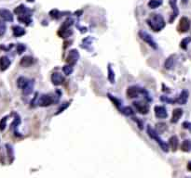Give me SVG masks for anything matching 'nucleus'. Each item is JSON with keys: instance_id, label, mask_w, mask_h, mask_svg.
I'll return each mask as SVG.
<instances>
[{"instance_id": "5", "label": "nucleus", "mask_w": 191, "mask_h": 178, "mask_svg": "<svg viewBox=\"0 0 191 178\" xmlns=\"http://www.w3.org/2000/svg\"><path fill=\"white\" fill-rule=\"evenodd\" d=\"M78 59H79V53L78 52L77 49H73L69 52V54L66 58V62L68 63V65L72 66L77 63Z\"/></svg>"}, {"instance_id": "34", "label": "nucleus", "mask_w": 191, "mask_h": 178, "mask_svg": "<svg viewBox=\"0 0 191 178\" xmlns=\"http://www.w3.org/2000/svg\"><path fill=\"white\" fill-rule=\"evenodd\" d=\"M59 14H60V12H59L57 9H53V10H51V11L50 12V15L51 17L55 18V19L59 17Z\"/></svg>"}, {"instance_id": "3", "label": "nucleus", "mask_w": 191, "mask_h": 178, "mask_svg": "<svg viewBox=\"0 0 191 178\" xmlns=\"http://www.w3.org/2000/svg\"><path fill=\"white\" fill-rule=\"evenodd\" d=\"M139 36L141 37L142 40H144V41H145L147 45H149L152 48H154V49H157V43L154 41L153 37L151 36V35H150L148 32H145V31H140V32H139Z\"/></svg>"}, {"instance_id": "14", "label": "nucleus", "mask_w": 191, "mask_h": 178, "mask_svg": "<svg viewBox=\"0 0 191 178\" xmlns=\"http://www.w3.org/2000/svg\"><path fill=\"white\" fill-rule=\"evenodd\" d=\"M33 89H34V81L33 80H28L26 85L22 88V93H23V95L28 96L33 92Z\"/></svg>"}, {"instance_id": "38", "label": "nucleus", "mask_w": 191, "mask_h": 178, "mask_svg": "<svg viewBox=\"0 0 191 178\" xmlns=\"http://www.w3.org/2000/svg\"><path fill=\"white\" fill-rule=\"evenodd\" d=\"M187 169H188V171L191 172V161H189V162L187 163Z\"/></svg>"}, {"instance_id": "20", "label": "nucleus", "mask_w": 191, "mask_h": 178, "mask_svg": "<svg viewBox=\"0 0 191 178\" xmlns=\"http://www.w3.org/2000/svg\"><path fill=\"white\" fill-rule=\"evenodd\" d=\"M175 65V59H174V56H171L170 58H168L165 61V68L167 70H172Z\"/></svg>"}, {"instance_id": "6", "label": "nucleus", "mask_w": 191, "mask_h": 178, "mask_svg": "<svg viewBox=\"0 0 191 178\" xmlns=\"http://www.w3.org/2000/svg\"><path fill=\"white\" fill-rule=\"evenodd\" d=\"M154 112H155V115L157 118L164 119L168 116L167 111L165 109V107L163 106H156L154 108Z\"/></svg>"}, {"instance_id": "32", "label": "nucleus", "mask_w": 191, "mask_h": 178, "mask_svg": "<svg viewBox=\"0 0 191 178\" xmlns=\"http://www.w3.org/2000/svg\"><path fill=\"white\" fill-rule=\"evenodd\" d=\"M7 117H4L1 121H0V131H4L7 125Z\"/></svg>"}, {"instance_id": "11", "label": "nucleus", "mask_w": 191, "mask_h": 178, "mask_svg": "<svg viewBox=\"0 0 191 178\" xmlns=\"http://www.w3.org/2000/svg\"><path fill=\"white\" fill-rule=\"evenodd\" d=\"M10 66V60L8 57L3 56L0 58V70L4 72Z\"/></svg>"}, {"instance_id": "23", "label": "nucleus", "mask_w": 191, "mask_h": 178, "mask_svg": "<svg viewBox=\"0 0 191 178\" xmlns=\"http://www.w3.org/2000/svg\"><path fill=\"white\" fill-rule=\"evenodd\" d=\"M156 130H157V133H161V134L164 133L167 130V125L163 123H158L156 125Z\"/></svg>"}, {"instance_id": "17", "label": "nucleus", "mask_w": 191, "mask_h": 178, "mask_svg": "<svg viewBox=\"0 0 191 178\" xmlns=\"http://www.w3.org/2000/svg\"><path fill=\"white\" fill-rule=\"evenodd\" d=\"M176 2H177V0H169V3L170 5L172 6L173 8V16L172 18L170 19V22H173L174 21V19L176 18V16L178 15V9H177V6H176Z\"/></svg>"}, {"instance_id": "27", "label": "nucleus", "mask_w": 191, "mask_h": 178, "mask_svg": "<svg viewBox=\"0 0 191 178\" xmlns=\"http://www.w3.org/2000/svg\"><path fill=\"white\" fill-rule=\"evenodd\" d=\"M121 112L123 114H125L126 116H131V115L133 114V109L131 108V107H125L124 109L121 110Z\"/></svg>"}, {"instance_id": "22", "label": "nucleus", "mask_w": 191, "mask_h": 178, "mask_svg": "<svg viewBox=\"0 0 191 178\" xmlns=\"http://www.w3.org/2000/svg\"><path fill=\"white\" fill-rule=\"evenodd\" d=\"M27 82H28V80H27L25 77L21 76V77H19L18 80H17V85H18L19 88H22H22L26 85Z\"/></svg>"}, {"instance_id": "18", "label": "nucleus", "mask_w": 191, "mask_h": 178, "mask_svg": "<svg viewBox=\"0 0 191 178\" xmlns=\"http://www.w3.org/2000/svg\"><path fill=\"white\" fill-rule=\"evenodd\" d=\"M169 143H170V147H171V149L173 150V151H176V150H177V148H178V144H179L177 136L173 135V136L170 138V140H169Z\"/></svg>"}, {"instance_id": "30", "label": "nucleus", "mask_w": 191, "mask_h": 178, "mask_svg": "<svg viewBox=\"0 0 191 178\" xmlns=\"http://www.w3.org/2000/svg\"><path fill=\"white\" fill-rule=\"evenodd\" d=\"M190 42H191V37H186V38L183 39L182 42H181V47L184 48V49H186V47Z\"/></svg>"}, {"instance_id": "39", "label": "nucleus", "mask_w": 191, "mask_h": 178, "mask_svg": "<svg viewBox=\"0 0 191 178\" xmlns=\"http://www.w3.org/2000/svg\"><path fill=\"white\" fill-rule=\"evenodd\" d=\"M27 1H29V2H33L34 0H27Z\"/></svg>"}, {"instance_id": "1", "label": "nucleus", "mask_w": 191, "mask_h": 178, "mask_svg": "<svg viewBox=\"0 0 191 178\" xmlns=\"http://www.w3.org/2000/svg\"><path fill=\"white\" fill-rule=\"evenodd\" d=\"M146 21L150 28L155 32H160L165 26L164 19L160 14H152L150 19H148Z\"/></svg>"}, {"instance_id": "8", "label": "nucleus", "mask_w": 191, "mask_h": 178, "mask_svg": "<svg viewBox=\"0 0 191 178\" xmlns=\"http://www.w3.org/2000/svg\"><path fill=\"white\" fill-rule=\"evenodd\" d=\"M35 63V59L32 58V57H30V56H24L22 59H21V61H20V64H21V66H22L23 68H27V67H30V66H32Z\"/></svg>"}, {"instance_id": "16", "label": "nucleus", "mask_w": 191, "mask_h": 178, "mask_svg": "<svg viewBox=\"0 0 191 178\" xmlns=\"http://www.w3.org/2000/svg\"><path fill=\"white\" fill-rule=\"evenodd\" d=\"M133 105L136 108V110L138 111V112H140L142 114H146L148 112V107L145 104H142V103H139V102H134Z\"/></svg>"}, {"instance_id": "40", "label": "nucleus", "mask_w": 191, "mask_h": 178, "mask_svg": "<svg viewBox=\"0 0 191 178\" xmlns=\"http://www.w3.org/2000/svg\"><path fill=\"white\" fill-rule=\"evenodd\" d=\"M183 2H185V0H183Z\"/></svg>"}, {"instance_id": "15", "label": "nucleus", "mask_w": 191, "mask_h": 178, "mask_svg": "<svg viewBox=\"0 0 191 178\" xmlns=\"http://www.w3.org/2000/svg\"><path fill=\"white\" fill-rule=\"evenodd\" d=\"M182 115H183V110L182 109H175V110H173L171 122L173 123H176L180 120V118L182 117Z\"/></svg>"}, {"instance_id": "36", "label": "nucleus", "mask_w": 191, "mask_h": 178, "mask_svg": "<svg viewBox=\"0 0 191 178\" xmlns=\"http://www.w3.org/2000/svg\"><path fill=\"white\" fill-rule=\"evenodd\" d=\"M183 127L185 128V129H188L191 131V123H188V122H185L183 123Z\"/></svg>"}, {"instance_id": "37", "label": "nucleus", "mask_w": 191, "mask_h": 178, "mask_svg": "<svg viewBox=\"0 0 191 178\" xmlns=\"http://www.w3.org/2000/svg\"><path fill=\"white\" fill-rule=\"evenodd\" d=\"M68 106H69V103H66L65 105H62V106L61 107V109H60V110L58 111V112H57L56 114H58V113H61V112H62L63 110H65V109H66V108H67V107H68Z\"/></svg>"}, {"instance_id": "29", "label": "nucleus", "mask_w": 191, "mask_h": 178, "mask_svg": "<svg viewBox=\"0 0 191 178\" xmlns=\"http://www.w3.org/2000/svg\"><path fill=\"white\" fill-rule=\"evenodd\" d=\"M26 10H27V9H26V8H25L23 5H21V6H19V7H18V8L14 10V12H15L16 14H19V16H20V15L23 14Z\"/></svg>"}, {"instance_id": "31", "label": "nucleus", "mask_w": 191, "mask_h": 178, "mask_svg": "<svg viewBox=\"0 0 191 178\" xmlns=\"http://www.w3.org/2000/svg\"><path fill=\"white\" fill-rule=\"evenodd\" d=\"M6 32V24L3 21H0V37L5 33Z\"/></svg>"}, {"instance_id": "28", "label": "nucleus", "mask_w": 191, "mask_h": 178, "mask_svg": "<svg viewBox=\"0 0 191 178\" xmlns=\"http://www.w3.org/2000/svg\"><path fill=\"white\" fill-rule=\"evenodd\" d=\"M62 72L65 73L66 75H70L71 73L73 72V68L70 65H65L62 67Z\"/></svg>"}, {"instance_id": "9", "label": "nucleus", "mask_w": 191, "mask_h": 178, "mask_svg": "<svg viewBox=\"0 0 191 178\" xmlns=\"http://www.w3.org/2000/svg\"><path fill=\"white\" fill-rule=\"evenodd\" d=\"M51 81L54 85H61L63 83V76L60 73H53L51 74Z\"/></svg>"}, {"instance_id": "7", "label": "nucleus", "mask_w": 191, "mask_h": 178, "mask_svg": "<svg viewBox=\"0 0 191 178\" xmlns=\"http://www.w3.org/2000/svg\"><path fill=\"white\" fill-rule=\"evenodd\" d=\"M52 103H53V98L50 95H43L38 101V104L41 107H48L51 105Z\"/></svg>"}, {"instance_id": "35", "label": "nucleus", "mask_w": 191, "mask_h": 178, "mask_svg": "<svg viewBox=\"0 0 191 178\" xmlns=\"http://www.w3.org/2000/svg\"><path fill=\"white\" fill-rule=\"evenodd\" d=\"M7 150H8V154H9V157H10V162L12 161V156H13V153H12V149L10 145H7Z\"/></svg>"}, {"instance_id": "26", "label": "nucleus", "mask_w": 191, "mask_h": 178, "mask_svg": "<svg viewBox=\"0 0 191 178\" xmlns=\"http://www.w3.org/2000/svg\"><path fill=\"white\" fill-rule=\"evenodd\" d=\"M108 80L112 84L115 83V74H114V72H113V70H112V68H111L110 65L108 66Z\"/></svg>"}, {"instance_id": "21", "label": "nucleus", "mask_w": 191, "mask_h": 178, "mask_svg": "<svg viewBox=\"0 0 191 178\" xmlns=\"http://www.w3.org/2000/svg\"><path fill=\"white\" fill-rule=\"evenodd\" d=\"M181 150L185 152L191 151V140H189V139L184 140L182 145H181Z\"/></svg>"}, {"instance_id": "13", "label": "nucleus", "mask_w": 191, "mask_h": 178, "mask_svg": "<svg viewBox=\"0 0 191 178\" xmlns=\"http://www.w3.org/2000/svg\"><path fill=\"white\" fill-rule=\"evenodd\" d=\"M0 17H1L4 21H13V15L8 9H0Z\"/></svg>"}, {"instance_id": "2", "label": "nucleus", "mask_w": 191, "mask_h": 178, "mask_svg": "<svg viewBox=\"0 0 191 178\" xmlns=\"http://www.w3.org/2000/svg\"><path fill=\"white\" fill-rule=\"evenodd\" d=\"M147 134H148V135L151 137V138H153L155 141H157V143L160 145V147L161 148V150H163V151H165V152H168L169 151V147H168V145L165 143V142H163V140L158 136V134H157V133L151 127V126H148L147 127Z\"/></svg>"}, {"instance_id": "33", "label": "nucleus", "mask_w": 191, "mask_h": 178, "mask_svg": "<svg viewBox=\"0 0 191 178\" xmlns=\"http://www.w3.org/2000/svg\"><path fill=\"white\" fill-rule=\"evenodd\" d=\"M25 46L24 45H22V44H19L18 46H17V52H18V54H22V53H23L24 52V50H25Z\"/></svg>"}, {"instance_id": "25", "label": "nucleus", "mask_w": 191, "mask_h": 178, "mask_svg": "<svg viewBox=\"0 0 191 178\" xmlns=\"http://www.w3.org/2000/svg\"><path fill=\"white\" fill-rule=\"evenodd\" d=\"M108 97H109V99H111V101L114 103V105L117 107V108L118 109V110H120V107H121V102L117 98V97H114L112 95H110V94H108Z\"/></svg>"}, {"instance_id": "19", "label": "nucleus", "mask_w": 191, "mask_h": 178, "mask_svg": "<svg viewBox=\"0 0 191 178\" xmlns=\"http://www.w3.org/2000/svg\"><path fill=\"white\" fill-rule=\"evenodd\" d=\"M12 31H13L14 36H16V37H20V36H22L23 34H25L24 29L22 28V27H20V26H14V27H12Z\"/></svg>"}, {"instance_id": "4", "label": "nucleus", "mask_w": 191, "mask_h": 178, "mask_svg": "<svg viewBox=\"0 0 191 178\" xmlns=\"http://www.w3.org/2000/svg\"><path fill=\"white\" fill-rule=\"evenodd\" d=\"M190 28V21L189 20L186 18V17H183L181 18L180 21H179V24H178V31L180 32H186Z\"/></svg>"}, {"instance_id": "10", "label": "nucleus", "mask_w": 191, "mask_h": 178, "mask_svg": "<svg viewBox=\"0 0 191 178\" xmlns=\"http://www.w3.org/2000/svg\"><path fill=\"white\" fill-rule=\"evenodd\" d=\"M188 96H189L188 92H187L186 90H183V91L181 92L180 96L178 97V98L175 99L174 101H175L176 103L180 104V105H185V104L186 103L187 99H188Z\"/></svg>"}, {"instance_id": "24", "label": "nucleus", "mask_w": 191, "mask_h": 178, "mask_svg": "<svg viewBox=\"0 0 191 178\" xmlns=\"http://www.w3.org/2000/svg\"><path fill=\"white\" fill-rule=\"evenodd\" d=\"M161 3L162 2L161 1V0H150L148 3V6L150 9H157L161 5Z\"/></svg>"}, {"instance_id": "12", "label": "nucleus", "mask_w": 191, "mask_h": 178, "mask_svg": "<svg viewBox=\"0 0 191 178\" xmlns=\"http://www.w3.org/2000/svg\"><path fill=\"white\" fill-rule=\"evenodd\" d=\"M141 92V90L135 86H130L127 90V96H128L129 98H133V97H137L139 93Z\"/></svg>"}]
</instances>
